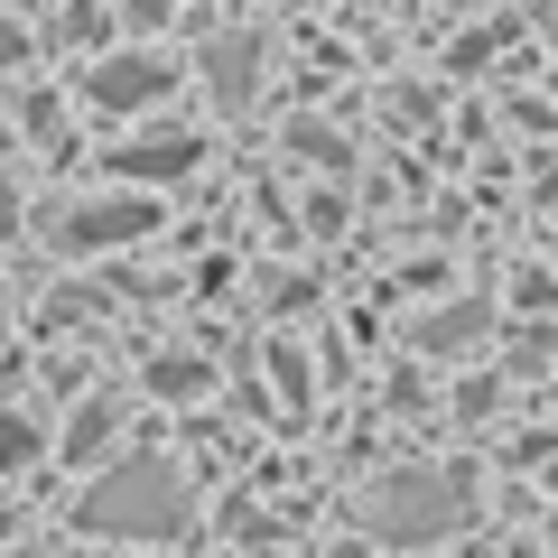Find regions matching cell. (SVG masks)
Instances as JSON below:
<instances>
[{"mask_svg":"<svg viewBox=\"0 0 558 558\" xmlns=\"http://www.w3.org/2000/svg\"><path fill=\"white\" fill-rule=\"evenodd\" d=\"M84 531L94 539H178L186 531V475L168 457H121L84 494Z\"/></svg>","mask_w":558,"mask_h":558,"instance_id":"obj_1","label":"cell"},{"mask_svg":"<svg viewBox=\"0 0 558 558\" xmlns=\"http://www.w3.org/2000/svg\"><path fill=\"white\" fill-rule=\"evenodd\" d=\"M363 521H373V539H391V549H428V539H447V531L465 521V475H438V465H410V475L373 484Z\"/></svg>","mask_w":558,"mask_h":558,"instance_id":"obj_2","label":"cell"},{"mask_svg":"<svg viewBox=\"0 0 558 558\" xmlns=\"http://www.w3.org/2000/svg\"><path fill=\"white\" fill-rule=\"evenodd\" d=\"M159 94H178V65L159 47H102L84 75V102H102V112H149Z\"/></svg>","mask_w":558,"mask_h":558,"instance_id":"obj_3","label":"cell"},{"mask_svg":"<svg viewBox=\"0 0 558 558\" xmlns=\"http://www.w3.org/2000/svg\"><path fill=\"white\" fill-rule=\"evenodd\" d=\"M159 223V205L149 196H84L57 215V252H121V242H140Z\"/></svg>","mask_w":558,"mask_h":558,"instance_id":"obj_4","label":"cell"},{"mask_svg":"<svg viewBox=\"0 0 558 558\" xmlns=\"http://www.w3.org/2000/svg\"><path fill=\"white\" fill-rule=\"evenodd\" d=\"M196 159H205V140H196V131H140V140H121L102 168H112L121 186H168V178H186Z\"/></svg>","mask_w":558,"mask_h":558,"instance_id":"obj_5","label":"cell"},{"mask_svg":"<svg viewBox=\"0 0 558 558\" xmlns=\"http://www.w3.org/2000/svg\"><path fill=\"white\" fill-rule=\"evenodd\" d=\"M205 84H215L223 112H242V102L260 94V38H215L205 47Z\"/></svg>","mask_w":558,"mask_h":558,"instance_id":"obj_6","label":"cell"},{"mask_svg":"<svg viewBox=\"0 0 558 558\" xmlns=\"http://www.w3.org/2000/svg\"><path fill=\"white\" fill-rule=\"evenodd\" d=\"M112 428H121V410H112V400H84V410L65 418V447H57V457H75V465H102Z\"/></svg>","mask_w":558,"mask_h":558,"instance_id":"obj_7","label":"cell"},{"mask_svg":"<svg viewBox=\"0 0 558 558\" xmlns=\"http://www.w3.org/2000/svg\"><path fill=\"white\" fill-rule=\"evenodd\" d=\"M38 418H20V410H0V475H10V465H28V457H38Z\"/></svg>","mask_w":558,"mask_h":558,"instance_id":"obj_8","label":"cell"},{"mask_svg":"<svg viewBox=\"0 0 558 558\" xmlns=\"http://www.w3.org/2000/svg\"><path fill=\"white\" fill-rule=\"evenodd\" d=\"M149 391H168V400H196V391H205V363H186V354H168L159 373H149Z\"/></svg>","mask_w":558,"mask_h":558,"instance_id":"obj_9","label":"cell"},{"mask_svg":"<svg viewBox=\"0 0 558 558\" xmlns=\"http://www.w3.org/2000/svg\"><path fill=\"white\" fill-rule=\"evenodd\" d=\"M475 326H484V307H447V317H428V326H418V344H465Z\"/></svg>","mask_w":558,"mask_h":558,"instance_id":"obj_10","label":"cell"},{"mask_svg":"<svg viewBox=\"0 0 558 558\" xmlns=\"http://www.w3.org/2000/svg\"><path fill=\"white\" fill-rule=\"evenodd\" d=\"M20 47H28V28H20V20H0V65H20Z\"/></svg>","mask_w":558,"mask_h":558,"instance_id":"obj_11","label":"cell"},{"mask_svg":"<svg viewBox=\"0 0 558 558\" xmlns=\"http://www.w3.org/2000/svg\"><path fill=\"white\" fill-rule=\"evenodd\" d=\"M0 233H20V196H10V178H0Z\"/></svg>","mask_w":558,"mask_h":558,"instance_id":"obj_12","label":"cell"},{"mask_svg":"<svg viewBox=\"0 0 558 558\" xmlns=\"http://www.w3.org/2000/svg\"><path fill=\"white\" fill-rule=\"evenodd\" d=\"M549 38H558V10H549Z\"/></svg>","mask_w":558,"mask_h":558,"instance_id":"obj_13","label":"cell"},{"mask_svg":"<svg viewBox=\"0 0 558 558\" xmlns=\"http://www.w3.org/2000/svg\"><path fill=\"white\" fill-rule=\"evenodd\" d=\"M20 558H28V549H20Z\"/></svg>","mask_w":558,"mask_h":558,"instance_id":"obj_14","label":"cell"}]
</instances>
